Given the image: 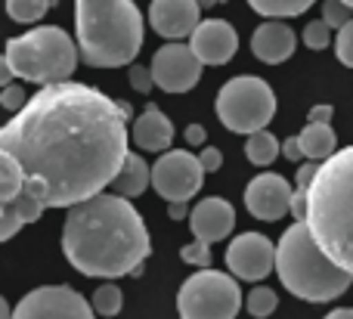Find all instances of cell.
<instances>
[{
	"mask_svg": "<svg viewBox=\"0 0 353 319\" xmlns=\"http://www.w3.org/2000/svg\"><path fill=\"white\" fill-rule=\"evenodd\" d=\"M301 37H304V43L310 50H325L332 41H335V37H332V25L325 22V19H313V22H307Z\"/></svg>",
	"mask_w": 353,
	"mask_h": 319,
	"instance_id": "28",
	"label": "cell"
},
{
	"mask_svg": "<svg viewBox=\"0 0 353 319\" xmlns=\"http://www.w3.org/2000/svg\"><path fill=\"white\" fill-rule=\"evenodd\" d=\"M93 310H97L99 316H118L121 313V304H124V295H121V289L118 285H112V282H105V285H99L97 291H93Z\"/></svg>",
	"mask_w": 353,
	"mask_h": 319,
	"instance_id": "26",
	"label": "cell"
},
{
	"mask_svg": "<svg viewBox=\"0 0 353 319\" xmlns=\"http://www.w3.org/2000/svg\"><path fill=\"white\" fill-rule=\"evenodd\" d=\"M201 65L205 62L195 56V50L189 43L171 41L152 56V74H155V87L165 93H186L199 84L201 78Z\"/></svg>",
	"mask_w": 353,
	"mask_h": 319,
	"instance_id": "11",
	"label": "cell"
},
{
	"mask_svg": "<svg viewBox=\"0 0 353 319\" xmlns=\"http://www.w3.org/2000/svg\"><path fill=\"white\" fill-rule=\"evenodd\" d=\"M25 103H28V99H25V87L10 84V87H3V90H0V105H3L6 112H12V115H16V112H22Z\"/></svg>",
	"mask_w": 353,
	"mask_h": 319,
	"instance_id": "32",
	"label": "cell"
},
{
	"mask_svg": "<svg viewBox=\"0 0 353 319\" xmlns=\"http://www.w3.org/2000/svg\"><path fill=\"white\" fill-rule=\"evenodd\" d=\"M236 227V211H232L230 202L211 196L201 198L192 211H189V229H192L195 239L201 242H220L232 233Z\"/></svg>",
	"mask_w": 353,
	"mask_h": 319,
	"instance_id": "16",
	"label": "cell"
},
{
	"mask_svg": "<svg viewBox=\"0 0 353 319\" xmlns=\"http://www.w3.org/2000/svg\"><path fill=\"white\" fill-rule=\"evenodd\" d=\"M50 6H56V0H6V12L12 22H37L41 16H47Z\"/></svg>",
	"mask_w": 353,
	"mask_h": 319,
	"instance_id": "25",
	"label": "cell"
},
{
	"mask_svg": "<svg viewBox=\"0 0 353 319\" xmlns=\"http://www.w3.org/2000/svg\"><path fill=\"white\" fill-rule=\"evenodd\" d=\"M130 103L90 84H43L0 130V152L22 165L25 186L47 208H72L99 196L128 158Z\"/></svg>",
	"mask_w": 353,
	"mask_h": 319,
	"instance_id": "1",
	"label": "cell"
},
{
	"mask_svg": "<svg viewBox=\"0 0 353 319\" xmlns=\"http://www.w3.org/2000/svg\"><path fill=\"white\" fill-rule=\"evenodd\" d=\"M332 115H335V109H332V105H313V109H310V121H325V124H329Z\"/></svg>",
	"mask_w": 353,
	"mask_h": 319,
	"instance_id": "39",
	"label": "cell"
},
{
	"mask_svg": "<svg viewBox=\"0 0 353 319\" xmlns=\"http://www.w3.org/2000/svg\"><path fill=\"white\" fill-rule=\"evenodd\" d=\"M276 273L294 298L310 304L335 301L353 285V273L341 270L313 239L307 220H294L276 245Z\"/></svg>",
	"mask_w": 353,
	"mask_h": 319,
	"instance_id": "5",
	"label": "cell"
},
{
	"mask_svg": "<svg viewBox=\"0 0 353 319\" xmlns=\"http://www.w3.org/2000/svg\"><path fill=\"white\" fill-rule=\"evenodd\" d=\"M149 25L168 41L192 37V31L201 25V0H152Z\"/></svg>",
	"mask_w": 353,
	"mask_h": 319,
	"instance_id": "14",
	"label": "cell"
},
{
	"mask_svg": "<svg viewBox=\"0 0 353 319\" xmlns=\"http://www.w3.org/2000/svg\"><path fill=\"white\" fill-rule=\"evenodd\" d=\"M242 307L239 282L226 273L199 270L176 291V313L180 319H236Z\"/></svg>",
	"mask_w": 353,
	"mask_h": 319,
	"instance_id": "8",
	"label": "cell"
},
{
	"mask_svg": "<svg viewBox=\"0 0 353 319\" xmlns=\"http://www.w3.org/2000/svg\"><path fill=\"white\" fill-rule=\"evenodd\" d=\"M316 0H248V6L257 16L267 19H292V16H304Z\"/></svg>",
	"mask_w": 353,
	"mask_h": 319,
	"instance_id": "23",
	"label": "cell"
},
{
	"mask_svg": "<svg viewBox=\"0 0 353 319\" xmlns=\"http://www.w3.org/2000/svg\"><path fill=\"white\" fill-rule=\"evenodd\" d=\"M12 319H97V310L68 285H41L16 304Z\"/></svg>",
	"mask_w": 353,
	"mask_h": 319,
	"instance_id": "10",
	"label": "cell"
},
{
	"mask_svg": "<svg viewBox=\"0 0 353 319\" xmlns=\"http://www.w3.org/2000/svg\"><path fill=\"white\" fill-rule=\"evenodd\" d=\"M316 174H319V161L307 158L304 165L298 167V189H310V183L316 180Z\"/></svg>",
	"mask_w": 353,
	"mask_h": 319,
	"instance_id": "34",
	"label": "cell"
},
{
	"mask_svg": "<svg viewBox=\"0 0 353 319\" xmlns=\"http://www.w3.org/2000/svg\"><path fill=\"white\" fill-rule=\"evenodd\" d=\"M294 31L288 28L282 19H267L263 25H257V31L251 34V53L267 65H279L294 53Z\"/></svg>",
	"mask_w": 353,
	"mask_h": 319,
	"instance_id": "17",
	"label": "cell"
},
{
	"mask_svg": "<svg viewBox=\"0 0 353 319\" xmlns=\"http://www.w3.org/2000/svg\"><path fill=\"white\" fill-rule=\"evenodd\" d=\"M217 118L226 130L232 134H257L267 130V124L276 115V93L270 84L254 74H239V78L226 81L217 93Z\"/></svg>",
	"mask_w": 353,
	"mask_h": 319,
	"instance_id": "7",
	"label": "cell"
},
{
	"mask_svg": "<svg viewBox=\"0 0 353 319\" xmlns=\"http://www.w3.org/2000/svg\"><path fill=\"white\" fill-rule=\"evenodd\" d=\"M226 267L232 270V276L245 279V282H261L276 267L273 242L261 233H242L226 248Z\"/></svg>",
	"mask_w": 353,
	"mask_h": 319,
	"instance_id": "12",
	"label": "cell"
},
{
	"mask_svg": "<svg viewBox=\"0 0 353 319\" xmlns=\"http://www.w3.org/2000/svg\"><path fill=\"white\" fill-rule=\"evenodd\" d=\"M43 208H47L43 198L31 186H22L16 198L0 202V242H10L25 223H34L43 214Z\"/></svg>",
	"mask_w": 353,
	"mask_h": 319,
	"instance_id": "18",
	"label": "cell"
},
{
	"mask_svg": "<svg viewBox=\"0 0 353 319\" xmlns=\"http://www.w3.org/2000/svg\"><path fill=\"white\" fill-rule=\"evenodd\" d=\"M62 251L68 264L84 276L115 279L140 273L143 260L152 254V242L130 198L118 192H99L68 208Z\"/></svg>",
	"mask_w": 353,
	"mask_h": 319,
	"instance_id": "2",
	"label": "cell"
},
{
	"mask_svg": "<svg viewBox=\"0 0 353 319\" xmlns=\"http://www.w3.org/2000/svg\"><path fill=\"white\" fill-rule=\"evenodd\" d=\"M292 198H294V189L279 174H257L245 186V205H248V211L257 220H267V223L282 220L285 214H292Z\"/></svg>",
	"mask_w": 353,
	"mask_h": 319,
	"instance_id": "13",
	"label": "cell"
},
{
	"mask_svg": "<svg viewBox=\"0 0 353 319\" xmlns=\"http://www.w3.org/2000/svg\"><path fill=\"white\" fill-rule=\"evenodd\" d=\"M130 87L137 93H149L155 87V74L152 65H130Z\"/></svg>",
	"mask_w": 353,
	"mask_h": 319,
	"instance_id": "33",
	"label": "cell"
},
{
	"mask_svg": "<svg viewBox=\"0 0 353 319\" xmlns=\"http://www.w3.org/2000/svg\"><path fill=\"white\" fill-rule=\"evenodd\" d=\"M149 180H152V167L143 161V155L128 152V158H124L121 171H118V177L112 180L109 189H115L118 196H124V198H137L149 186Z\"/></svg>",
	"mask_w": 353,
	"mask_h": 319,
	"instance_id": "20",
	"label": "cell"
},
{
	"mask_svg": "<svg viewBox=\"0 0 353 319\" xmlns=\"http://www.w3.org/2000/svg\"><path fill=\"white\" fill-rule=\"evenodd\" d=\"M282 152L279 140H276L270 130H257V134H248V143H245V155H248L251 165L267 167L273 165V158Z\"/></svg>",
	"mask_w": 353,
	"mask_h": 319,
	"instance_id": "22",
	"label": "cell"
},
{
	"mask_svg": "<svg viewBox=\"0 0 353 319\" xmlns=\"http://www.w3.org/2000/svg\"><path fill=\"white\" fill-rule=\"evenodd\" d=\"M344 3H347V6H350V10H353V0H344Z\"/></svg>",
	"mask_w": 353,
	"mask_h": 319,
	"instance_id": "44",
	"label": "cell"
},
{
	"mask_svg": "<svg viewBox=\"0 0 353 319\" xmlns=\"http://www.w3.org/2000/svg\"><path fill=\"white\" fill-rule=\"evenodd\" d=\"M189 47L205 65H223L236 56L239 34L226 19H201V25L189 37Z\"/></svg>",
	"mask_w": 353,
	"mask_h": 319,
	"instance_id": "15",
	"label": "cell"
},
{
	"mask_svg": "<svg viewBox=\"0 0 353 319\" xmlns=\"http://www.w3.org/2000/svg\"><path fill=\"white\" fill-rule=\"evenodd\" d=\"M0 319H12V307L6 301H0Z\"/></svg>",
	"mask_w": 353,
	"mask_h": 319,
	"instance_id": "43",
	"label": "cell"
},
{
	"mask_svg": "<svg viewBox=\"0 0 353 319\" xmlns=\"http://www.w3.org/2000/svg\"><path fill=\"white\" fill-rule=\"evenodd\" d=\"M3 59L10 62L16 78L28 84H62V81H72L81 50L74 47L68 31L56 25H41L34 31L10 37Z\"/></svg>",
	"mask_w": 353,
	"mask_h": 319,
	"instance_id": "6",
	"label": "cell"
},
{
	"mask_svg": "<svg viewBox=\"0 0 353 319\" xmlns=\"http://www.w3.org/2000/svg\"><path fill=\"white\" fill-rule=\"evenodd\" d=\"M325 319H353V307H341V310H332Z\"/></svg>",
	"mask_w": 353,
	"mask_h": 319,
	"instance_id": "42",
	"label": "cell"
},
{
	"mask_svg": "<svg viewBox=\"0 0 353 319\" xmlns=\"http://www.w3.org/2000/svg\"><path fill=\"white\" fill-rule=\"evenodd\" d=\"M205 165L186 149H171L152 165V189L168 202H189L201 189Z\"/></svg>",
	"mask_w": 353,
	"mask_h": 319,
	"instance_id": "9",
	"label": "cell"
},
{
	"mask_svg": "<svg viewBox=\"0 0 353 319\" xmlns=\"http://www.w3.org/2000/svg\"><path fill=\"white\" fill-rule=\"evenodd\" d=\"M186 214H189L186 202H168V217H171V220H183Z\"/></svg>",
	"mask_w": 353,
	"mask_h": 319,
	"instance_id": "40",
	"label": "cell"
},
{
	"mask_svg": "<svg viewBox=\"0 0 353 319\" xmlns=\"http://www.w3.org/2000/svg\"><path fill=\"white\" fill-rule=\"evenodd\" d=\"M307 196L313 239L341 270L353 273V146L338 149L319 165Z\"/></svg>",
	"mask_w": 353,
	"mask_h": 319,
	"instance_id": "3",
	"label": "cell"
},
{
	"mask_svg": "<svg viewBox=\"0 0 353 319\" xmlns=\"http://www.w3.org/2000/svg\"><path fill=\"white\" fill-rule=\"evenodd\" d=\"M301 143H304V155L313 161H325L332 158V155L338 152V136L335 130H332V124L325 121H310L304 127V134H301Z\"/></svg>",
	"mask_w": 353,
	"mask_h": 319,
	"instance_id": "21",
	"label": "cell"
},
{
	"mask_svg": "<svg viewBox=\"0 0 353 319\" xmlns=\"http://www.w3.org/2000/svg\"><path fill=\"white\" fill-rule=\"evenodd\" d=\"M201 165H205V171L211 174V171H220V165H223V155H220V149H214V146H205L201 149Z\"/></svg>",
	"mask_w": 353,
	"mask_h": 319,
	"instance_id": "36",
	"label": "cell"
},
{
	"mask_svg": "<svg viewBox=\"0 0 353 319\" xmlns=\"http://www.w3.org/2000/svg\"><path fill=\"white\" fill-rule=\"evenodd\" d=\"M282 155H285L288 161H301V158H307V155H304V143H301V136H288V140L282 143Z\"/></svg>",
	"mask_w": 353,
	"mask_h": 319,
	"instance_id": "35",
	"label": "cell"
},
{
	"mask_svg": "<svg viewBox=\"0 0 353 319\" xmlns=\"http://www.w3.org/2000/svg\"><path fill=\"white\" fill-rule=\"evenodd\" d=\"M25 186V171L10 152H0V202L16 198Z\"/></svg>",
	"mask_w": 353,
	"mask_h": 319,
	"instance_id": "24",
	"label": "cell"
},
{
	"mask_svg": "<svg viewBox=\"0 0 353 319\" xmlns=\"http://www.w3.org/2000/svg\"><path fill=\"white\" fill-rule=\"evenodd\" d=\"M183 136H186L189 146H205V140H208V134H205V127H201V124H189Z\"/></svg>",
	"mask_w": 353,
	"mask_h": 319,
	"instance_id": "38",
	"label": "cell"
},
{
	"mask_svg": "<svg viewBox=\"0 0 353 319\" xmlns=\"http://www.w3.org/2000/svg\"><path fill=\"white\" fill-rule=\"evenodd\" d=\"M74 31L84 65H130L143 47V12L134 0H78Z\"/></svg>",
	"mask_w": 353,
	"mask_h": 319,
	"instance_id": "4",
	"label": "cell"
},
{
	"mask_svg": "<svg viewBox=\"0 0 353 319\" xmlns=\"http://www.w3.org/2000/svg\"><path fill=\"white\" fill-rule=\"evenodd\" d=\"M12 78H16V72H12V68H10V62L3 59V65H0V84H3V87H10V84H12Z\"/></svg>",
	"mask_w": 353,
	"mask_h": 319,
	"instance_id": "41",
	"label": "cell"
},
{
	"mask_svg": "<svg viewBox=\"0 0 353 319\" xmlns=\"http://www.w3.org/2000/svg\"><path fill=\"white\" fill-rule=\"evenodd\" d=\"M276 307H279V298H276L273 289H267V285H257V289L248 291V313L254 316V319H267Z\"/></svg>",
	"mask_w": 353,
	"mask_h": 319,
	"instance_id": "27",
	"label": "cell"
},
{
	"mask_svg": "<svg viewBox=\"0 0 353 319\" xmlns=\"http://www.w3.org/2000/svg\"><path fill=\"white\" fill-rule=\"evenodd\" d=\"M307 202H310L307 189H294V198H292V217L294 220H307Z\"/></svg>",
	"mask_w": 353,
	"mask_h": 319,
	"instance_id": "37",
	"label": "cell"
},
{
	"mask_svg": "<svg viewBox=\"0 0 353 319\" xmlns=\"http://www.w3.org/2000/svg\"><path fill=\"white\" fill-rule=\"evenodd\" d=\"M350 16H353V10L347 3H344V0H325L323 3V19L325 22L332 25V28H344V25L350 22Z\"/></svg>",
	"mask_w": 353,
	"mask_h": 319,
	"instance_id": "30",
	"label": "cell"
},
{
	"mask_svg": "<svg viewBox=\"0 0 353 319\" xmlns=\"http://www.w3.org/2000/svg\"><path fill=\"white\" fill-rule=\"evenodd\" d=\"M335 53L347 68H353V19L335 34Z\"/></svg>",
	"mask_w": 353,
	"mask_h": 319,
	"instance_id": "31",
	"label": "cell"
},
{
	"mask_svg": "<svg viewBox=\"0 0 353 319\" xmlns=\"http://www.w3.org/2000/svg\"><path fill=\"white\" fill-rule=\"evenodd\" d=\"M130 140L140 149H149V152H165L174 140V124L159 105L149 103L146 112L134 121V130H130Z\"/></svg>",
	"mask_w": 353,
	"mask_h": 319,
	"instance_id": "19",
	"label": "cell"
},
{
	"mask_svg": "<svg viewBox=\"0 0 353 319\" xmlns=\"http://www.w3.org/2000/svg\"><path fill=\"white\" fill-rule=\"evenodd\" d=\"M180 258H183V264L205 270V267L211 264V242H201V239L189 242V245L180 248Z\"/></svg>",
	"mask_w": 353,
	"mask_h": 319,
	"instance_id": "29",
	"label": "cell"
}]
</instances>
